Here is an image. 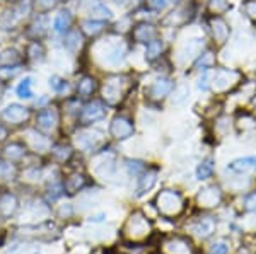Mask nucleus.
Segmentation results:
<instances>
[{"mask_svg": "<svg viewBox=\"0 0 256 254\" xmlns=\"http://www.w3.org/2000/svg\"><path fill=\"white\" fill-rule=\"evenodd\" d=\"M125 77H111L104 82V87H103V97L104 101L108 102L110 106H115L122 97H125L127 94V89H125Z\"/></svg>", "mask_w": 256, "mask_h": 254, "instance_id": "obj_1", "label": "nucleus"}, {"mask_svg": "<svg viewBox=\"0 0 256 254\" xmlns=\"http://www.w3.org/2000/svg\"><path fill=\"white\" fill-rule=\"evenodd\" d=\"M172 87H174V84H172L171 81H168V79H161V81H156L154 84H150L149 87H147L145 96L149 97L150 101H163L164 97L171 92Z\"/></svg>", "mask_w": 256, "mask_h": 254, "instance_id": "obj_2", "label": "nucleus"}, {"mask_svg": "<svg viewBox=\"0 0 256 254\" xmlns=\"http://www.w3.org/2000/svg\"><path fill=\"white\" fill-rule=\"evenodd\" d=\"M2 118L5 120L7 123L21 125L29 118V109L21 104H9L2 111Z\"/></svg>", "mask_w": 256, "mask_h": 254, "instance_id": "obj_3", "label": "nucleus"}, {"mask_svg": "<svg viewBox=\"0 0 256 254\" xmlns=\"http://www.w3.org/2000/svg\"><path fill=\"white\" fill-rule=\"evenodd\" d=\"M157 36V29L154 28L152 24H147V22H142L138 24L137 28L133 29V38L137 43H147L149 44L150 41H154Z\"/></svg>", "mask_w": 256, "mask_h": 254, "instance_id": "obj_4", "label": "nucleus"}, {"mask_svg": "<svg viewBox=\"0 0 256 254\" xmlns=\"http://www.w3.org/2000/svg\"><path fill=\"white\" fill-rule=\"evenodd\" d=\"M133 133V125L130 123V120L127 118H115L111 123V135H115L116 138H127Z\"/></svg>", "mask_w": 256, "mask_h": 254, "instance_id": "obj_5", "label": "nucleus"}, {"mask_svg": "<svg viewBox=\"0 0 256 254\" xmlns=\"http://www.w3.org/2000/svg\"><path fill=\"white\" fill-rule=\"evenodd\" d=\"M104 116V109L103 106L99 104V102H91V104H87L84 109H82L81 113V120L84 121L85 125L87 123H94V121L101 120Z\"/></svg>", "mask_w": 256, "mask_h": 254, "instance_id": "obj_6", "label": "nucleus"}, {"mask_svg": "<svg viewBox=\"0 0 256 254\" xmlns=\"http://www.w3.org/2000/svg\"><path fill=\"white\" fill-rule=\"evenodd\" d=\"M36 123H38V127H40L41 130H44V131L53 130L55 125H56L55 111H51V109H43V111H40L38 113V116H36Z\"/></svg>", "mask_w": 256, "mask_h": 254, "instance_id": "obj_7", "label": "nucleus"}, {"mask_svg": "<svg viewBox=\"0 0 256 254\" xmlns=\"http://www.w3.org/2000/svg\"><path fill=\"white\" fill-rule=\"evenodd\" d=\"M125 58V48L122 44H111L108 46L106 55H104V62L110 63V65H118V63L123 62Z\"/></svg>", "mask_w": 256, "mask_h": 254, "instance_id": "obj_8", "label": "nucleus"}, {"mask_svg": "<svg viewBox=\"0 0 256 254\" xmlns=\"http://www.w3.org/2000/svg\"><path fill=\"white\" fill-rule=\"evenodd\" d=\"M72 24V16L69 10H60L53 19V29L56 33H67Z\"/></svg>", "mask_w": 256, "mask_h": 254, "instance_id": "obj_9", "label": "nucleus"}, {"mask_svg": "<svg viewBox=\"0 0 256 254\" xmlns=\"http://www.w3.org/2000/svg\"><path fill=\"white\" fill-rule=\"evenodd\" d=\"M26 55H28V58L31 60V62L41 63L44 60V55H46V51H44L43 44H41L38 40H35V41H31V43L28 44V51H26Z\"/></svg>", "mask_w": 256, "mask_h": 254, "instance_id": "obj_10", "label": "nucleus"}, {"mask_svg": "<svg viewBox=\"0 0 256 254\" xmlns=\"http://www.w3.org/2000/svg\"><path fill=\"white\" fill-rule=\"evenodd\" d=\"M96 90V81L92 77H82L77 85V94L81 97H89Z\"/></svg>", "mask_w": 256, "mask_h": 254, "instance_id": "obj_11", "label": "nucleus"}, {"mask_svg": "<svg viewBox=\"0 0 256 254\" xmlns=\"http://www.w3.org/2000/svg\"><path fill=\"white\" fill-rule=\"evenodd\" d=\"M16 92L21 99H29V97H33V79L31 77L22 79V81L19 82V85L16 87Z\"/></svg>", "mask_w": 256, "mask_h": 254, "instance_id": "obj_12", "label": "nucleus"}, {"mask_svg": "<svg viewBox=\"0 0 256 254\" xmlns=\"http://www.w3.org/2000/svg\"><path fill=\"white\" fill-rule=\"evenodd\" d=\"M0 63H2V65H19V63H21V56H19L17 50L7 48V50L0 55Z\"/></svg>", "mask_w": 256, "mask_h": 254, "instance_id": "obj_13", "label": "nucleus"}, {"mask_svg": "<svg viewBox=\"0 0 256 254\" xmlns=\"http://www.w3.org/2000/svg\"><path fill=\"white\" fill-rule=\"evenodd\" d=\"M255 159L251 157H246V159H239V161H234L231 166H229V169L231 170H236V172H246V170L253 169L255 168Z\"/></svg>", "mask_w": 256, "mask_h": 254, "instance_id": "obj_14", "label": "nucleus"}, {"mask_svg": "<svg viewBox=\"0 0 256 254\" xmlns=\"http://www.w3.org/2000/svg\"><path fill=\"white\" fill-rule=\"evenodd\" d=\"M161 53H163V41L161 40H154L147 44V51H145L147 60L152 62V60H156L157 56H161Z\"/></svg>", "mask_w": 256, "mask_h": 254, "instance_id": "obj_15", "label": "nucleus"}, {"mask_svg": "<svg viewBox=\"0 0 256 254\" xmlns=\"http://www.w3.org/2000/svg\"><path fill=\"white\" fill-rule=\"evenodd\" d=\"M67 50L70 51H77V48L81 46V34L77 31H69L65 36V41H63Z\"/></svg>", "mask_w": 256, "mask_h": 254, "instance_id": "obj_16", "label": "nucleus"}, {"mask_svg": "<svg viewBox=\"0 0 256 254\" xmlns=\"http://www.w3.org/2000/svg\"><path fill=\"white\" fill-rule=\"evenodd\" d=\"M103 26L104 24L101 21H84L82 22V31L89 36H96L97 33L103 31Z\"/></svg>", "mask_w": 256, "mask_h": 254, "instance_id": "obj_17", "label": "nucleus"}, {"mask_svg": "<svg viewBox=\"0 0 256 254\" xmlns=\"http://www.w3.org/2000/svg\"><path fill=\"white\" fill-rule=\"evenodd\" d=\"M21 67L19 65H3L0 67V81L2 82H9L10 79H14L19 74Z\"/></svg>", "mask_w": 256, "mask_h": 254, "instance_id": "obj_18", "label": "nucleus"}, {"mask_svg": "<svg viewBox=\"0 0 256 254\" xmlns=\"http://www.w3.org/2000/svg\"><path fill=\"white\" fill-rule=\"evenodd\" d=\"M29 33H31L35 38L43 36V34L46 33V24H44L43 19H40V21H38V19H36V21L31 24V29H29Z\"/></svg>", "mask_w": 256, "mask_h": 254, "instance_id": "obj_19", "label": "nucleus"}, {"mask_svg": "<svg viewBox=\"0 0 256 254\" xmlns=\"http://www.w3.org/2000/svg\"><path fill=\"white\" fill-rule=\"evenodd\" d=\"M212 170H213V164H212V161H205L203 164L198 168L197 170V176H198V179H207V177L212 174Z\"/></svg>", "mask_w": 256, "mask_h": 254, "instance_id": "obj_20", "label": "nucleus"}, {"mask_svg": "<svg viewBox=\"0 0 256 254\" xmlns=\"http://www.w3.org/2000/svg\"><path fill=\"white\" fill-rule=\"evenodd\" d=\"M50 87L55 90V92H62V90L67 89V81L62 77H58V75H53V77H50Z\"/></svg>", "mask_w": 256, "mask_h": 254, "instance_id": "obj_21", "label": "nucleus"}, {"mask_svg": "<svg viewBox=\"0 0 256 254\" xmlns=\"http://www.w3.org/2000/svg\"><path fill=\"white\" fill-rule=\"evenodd\" d=\"M33 2H35L36 9H40L41 12H46V10L53 9L58 0H33Z\"/></svg>", "mask_w": 256, "mask_h": 254, "instance_id": "obj_22", "label": "nucleus"}, {"mask_svg": "<svg viewBox=\"0 0 256 254\" xmlns=\"http://www.w3.org/2000/svg\"><path fill=\"white\" fill-rule=\"evenodd\" d=\"M229 7V2L227 0H217V3L215 2H212V9L215 10V12H224L225 9Z\"/></svg>", "mask_w": 256, "mask_h": 254, "instance_id": "obj_23", "label": "nucleus"}, {"mask_svg": "<svg viewBox=\"0 0 256 254\" xmlns=\"http://www.w3.org/2000/svg\"><path fill=\"white\" fill-rule=\"evenodd\" d=\"M147 3H149L152 9L159 10V9H164V7L168 5V0H147Z\"/></svg>", "mask_w": 256, "mask_h": 254, "instance_id": "obj_24", "label": "nucleus"}, {"mask_svg": "<svg viewBox=\"0 0 256 254\" xmlns=\"http://www.w3.org/2000/svg\"><path fill=\"white\" fill-rule=\"evenodd\" d=\"M178 96L176 97H172V101L176 102V104H181V102L186 99V96L184 94H188V87H179V92H176Z\"/></svg>", "mask_w": 256, "mask_h": 254, "instance_id": "obj_25", "label": "nucleus"}, {"mask_svg": "<svg viewBox=\"0 0 256 254\" xmlns=\"http://www.w3.org/2000/svg\"><path fill=\"white\" fill-rule=\"evenodd\" d=\"M212 254H227V246L222 244V242H219V244L213 246Z\"/></svg>", "mask_w": 256, "mask_h": 254, "instance_id": "obj_26", "label": "nucleus"}, {"mask_svg": "<svg viewBox=\"0 0 256 254\" xmlns=\"http://www.w3.org/2000/svg\"><path fill=\"white\" fill-rule=\"evenodd\" d=\"M203 60H200V63H198V67H202L203 70H205V67L209 65L210 62H212V53H205V55H202Z\"/></svg>", "mask_w": 256, "mask_h": 254, "instance_id": "obj_27", "label": "nucleus"}, {"mask_svg": "<svg viewBox=\"0 0 256 254\" xmlns=\"http://www.w3.org/2000/svg\"><path fill=\"white\" fill-rule=\"evenodd\" d=\"M207 81H209V77H207V74H205V75H203V77L200 79V89L207 90V87H209V85H207Z\"/></svg>", "mask_w": 256, "mask_h": 254, "instance_id": "obj_28", "label": "nucleus"}, {"mask_svg": "<svg viewBox=\"0 0 256 254\" xmlns=\"http://www.w3.org/2000/svg\"><path fill=\"white\" fill-rule=\"evenodd\" d=\"M63 2H69V0H63Z\"/></svg>", "mask_w": 256, "mask_h": 254, "instance_id": "obj_29", "label": "nucleus"}]
</instances>
